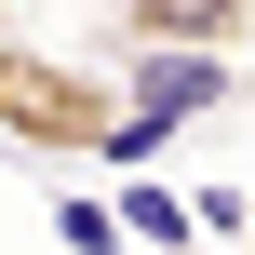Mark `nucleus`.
Instances as JSON below:
<instances>
[{
    "label": "nucleus",
    "instance_id": "f257e3e1",
    "mask_svg": "<svg viewBox=\"0 0 255 255\" xmlns=\"http://www.w3.org/2000/svg\"><path fill=\"white\" fill-rule=\"evenodd\" d=\"M0 148H40V161H121V67L40 54V40L13 27V40H0Z\"/></svg>",
    "mask_w": 255,
    "mask_h": 255
},
{
    "label": "nucleus",
    "instance_id": "f03ea898",
    "mask_svg": "<svg viewBox=\"0 0 255 255\" xmlns=\"http://www.w3.org/2000/svg\"><path fill=\"white\" fill-rule=\"evenodd\" d=\"M215 94H229V54H202V40H148V54H121V161L175 148Z\"/></svg>",
    "mask_w": 255,
    "mask_h": 255
},
{
    "label": "nucleus",
    "instance_id": "7ed1b4c3",
    "mask_svg": "<svg viewBox=\"0 0 255 255\" xmlns=\"http://www.w3.org/2000/svg\"><path fill=\"white\" fill-rule=\"evenodd\" d=\"M94 13H108V40H121V54H148V40L242 54V40H255V0H94Z\"/></svg>",
    "mask_w": 255,
    "mask_h": 255
},
{
    "label": "nucleus",
    "instance_id": "20e7f679",
    "mask_svg": "<svg viewBox=\"0 0 255 255\" xmlns=\"http://www.w3.org/2000/svg\"><path fill=\"white\" fill-rule=\"evenodd\" d=\"M54 242H81V255L121 242V202H54Z\"/></svg>",
    "mask_w": 255,
    "mask_h": 255
},
{
    "label": "nucleus",
    "instance_id": "39448f33",
    "mask_svg": "<svg viewBox=\"0 0 255 255\" xmlns=\"http://www.w3.org/2000/svg\"><path fill=\"white\" fill-rule=\"evenodd\" d=\"M13 13H27V0H0V40H13Z\"/></svg>",
    "mask_w": 255,
    "mask_h": 255
},
{
    "label": "nucleus",
    "instance_id": "423d86ee",
    "mask_svg": "<svg viewBox=\"0 0 255 255\" xmlns=\"http://www.w3.org/2000/svg\"><path fill=\"white\" fill-rule=\"evenodd\" d=\"M242 255H255V202H242Z\"/></svg>",
    "mask_w": 255,
    "mask_h": 255
}]
</instances>
